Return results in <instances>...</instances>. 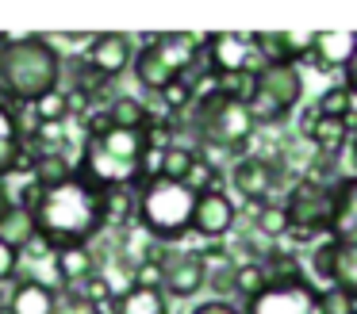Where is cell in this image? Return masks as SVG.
I'll return each mask as SVG.
<instances>
[{"label":"cell","instance_id":"6da1fadb","mask_svg":"<svg viewBox=\"0 0 357 314\" xmlns=\"http://www.w3.org/2000/svg\"><path fill=\"white\" fill-rule=\"evenodd\" d=\"M35 211V230L50 237L54 249H70V245H89L104 230V211H100V191L85 184L77 173L70 180L54 184V188L39 191L31 203Z\"/></svg>","mask_w":357,"mask_h":314},{"label":"cell","instance_id":"7a4b0ae2","mask_svg":"<svg viewBox=\"0 0 357 314\" xmlns=\"http://www.w3.org/2000/svg\"><path fill=\"white\" fill-rule=\"evenodd\" d=\"M146 130H96V134H85V142H81L77 176L93 184L96 191L135 188V184H146Z\"/></svg>","mask_w":357,"mask_h":314},{"label":"cell","instance_id":"3957f363","mask_svg":"<svg viewBox=\"0 0 357 314\" xmlns=\"http://www.w3.org/2000/svg\"><path fill=\"white\" fill-rule=\"evenodd\" d=\"M62 88V54L43 35L0 38V92L20 104H35Z\"/></svg>","mask_w":357,"mask_h":314},{"label":"cell","instance_id":"277c9868","mask_svg":"<svg viewBox=\"0 0 357 314\" xmlns=\"http://www.w3.org/2000/svg\"><path fill=\"white\" fill-rule=\"evenodd\" d=\"M188 119H192V134L200 138L204 146L227 150V153H238L257 130L254 115H250V104H238V100L223 96V92H215V88L200 92V96L192 100Z\"/></svg>","mask_w":357,"mask_h":314},{"label":"cell","instance_id":"5b68a950","mask_svg":"<svg viewBox=\"0 0 357 314\" xmlns=\"http://www.w3.org/2000/svg\"><path fill=\"white\" fill-rule=\"evenodd\" d=\"M196 191L177 180H146L139 191V226L158 242H181L192 230Z\"/></svg>","mask_w":357,"mask_h":314},{"label":"cell","instance_id":"8992f818","mask_svg":"<svg viewBox=\"0 0 357 314\" xmlns=\"http://www.w3.org/2000/svg\"><path fill=\"white\" fill-rule=\"evenodd\" d=\"M200 54H204V38L200 35H158L135 54L131 69H135V77H139L142 88L165 92L173 81L188 77V69L196 65Z\"/></svg>","mask_w":357,"mask_h":314},{"label":"cell","instance_id":"52a82bcc","mask_svg":"<svg viewBox=\"0 0 357 314\" xmlns=\"http://www.w3.org/2000/svg\"><path fill=\"white\" fill-rule=\"evenodd\" d=\"M300 92H303V77L296 65H265L257 73V92L250 100V115L254 123H280L296 104H300Z\"/></svg>","mask_w":357,"mask_h":314},{"label":"cell","instance_id":"ba28073f","mask_svg":"<svg viewBox=\"0 0 357 314\" xmlns=\"http://www.w3.org/2000/svg\"><path fill=\"white\" fill-rule=\"evenodd\" d=\"M288 222L300 237H315V234H331L334 222V184H315V180H300L284 199Z\"/></svg>","mask_w":357,"mask_h":314},{"label":"cell","instance_id":"9c48e42d","mask_svg":"<svg viewBox=\"0 0 357 314\" xmlns=\"http://www.w3.org/2000/svg\"><path fill=\"white\" fill-rule=\"evenodd\" d=\"M204 58L211 65V77L227 73H261L265 61L257 54L250 35H208L204 38Z\"/></svg>","mask_w":357,"mask_h":314},{"label":"cell","instance_id":"30bf717a","mask_svg":"<svg viewBox=\"0 0 357 314\" xmlns=\"http://www.w3.org/2000/svg\"><path fill=\"white\" fill-rule=\"evenodd\" d=\"M315 295L307 280L269 283L254 303H246V314H315Z\"/></svg>","mask_w":357,"mask_h":314},{"label":"cell","instance_id":"8fae6325","mask_svg":"<svg viewBox=\"0 0 357 314\" xmlns=\"http://www.w3.org/2000/svg\"><path fill=\"white\" fill-rule=\"evenodd\" d=\"M208 283L204 253H165L162 257V291L173 299H192Z\"/></svg>","mask_w":357,"mask_h":314},{"label":"cell","instance_id":"7c38bea8","mask_svg":"<svg viewBox=\"0 0 357 314\" xmlns=\"http://www.w3.org/2000/svg\"><path fill=\"white\" fill-rule=\"evenodd\" d=\"M131 61H135L131 38H127V35H116V31H108V35H96L93 42H89V50H85V65L93 69L100 81H116V77L123 73Z\"/></svg>","mask_w":357,"mask_h":314},{"label":"cell","instance_id":"4fadbf2b","mask_svg":"<svg viewBox=\"0 0 357 314\" xmlns=\"http://www.w3.org/2000/svg\"><path fill=\"white\" fill-rule=\"evenodd\" d=\"M265 65H296L315 46V31H261L250 35Z\"/></svg>","mask_w":357,"mask_h":314},{"label":"cell","instance_id":"5bb4252c","mask_svg":"<svg viewBox=\"0 0 357 314\" xmlns=\"http://www.w3.org/2000/svg\"><path fill=\"white\" fill-rule=\"evenodd\" d=\"M231 184L238 188L242 199L261 207V203H269V191L280 184V168L269 157H242L231 168Z\"/></svg>","mask_w":357,"mask_h":314},{"label":"cell","instance_id":"9a60e30c","mask_svg":"<svg viewBox=\"0 0 357 314\" xmlns=\"http://www.w3.org/2000/svg\"><path fill=\"white\" fill-rule=\"evenodd\" d=\"M234 219H238V211H234V199L227 196L223 188H211V191H200V196H196L192 230H196L200 237H223V234H231Z\"/></svg>","mask_w":357,"mask_h":314},{"label":"cell","instance_id":"2e32d148","mask_svg":"<svg viewBox=\"0 0 357 314\" xmlns=\"http://www.w3.org/2000/svg\"><path fill=\"white\" fill-rule=\"evenodd\" d=\"M357 54V31H315V46L307 58L315 69L331 73V69H346L349 58Z\"/></svg>","mask_w":357,"mask_h":314},{"label":"cell","instance_id":"e0dca14e","mask_svg":"<svg viewBox=\"0 0 357 314\" xmlns=\"http://www.w3.org/2000/svg\"><path fill=\"white\" fill-rule=\"evenodd\" d=\"M300 130H303V138L315 146V153H323V157L342 153V146L349 142V127H346V123H342V119H326V115H319L315 107L303 111Z\"/></svg>","mask_w":357,"mask_h":314},{"label":"cell","instance_id":"ac0fdd59","mask_svg":"<svg viewBox=\"0 0 357 314\" xmlns=\"http://www.w3.org/2000/svg\"><path fill=\"white\" fill-rule=\"evenodd\" d=\"M334 242H357V176H342L334 184V222L331 234Z\"/></svg>","mask_w":357,"mask_h":314},{"label":"cell","instance_id":"d6986e66","mask_svg":"<svg viewBox=\"0 0 357 314\" xmlns=\"http://www.w3.org/2000/svg\"><path fill=\"white\" fill-rule=\"evenodd\" d=\"M58 291L43 280H20L8 295V314H54Z\"/></svg>","mask_w":357,"mask_h":314},{"label":"cell","instance_id":"ffe728a7","mask_svg":"<svg viewBox=\"0 0 357 314\" xmlns=\"http://www.w3.org/2000/svg\"><path fill=\"white\" fill-rule=\"evenodd\" d=\"M54 268H58L66 288L77 291L96 276V257L89 245H70V249H54Z\"/></svg>","mask_w":357,"mask_h":314},{"label":"cell","instance_id":"44dd1931","mask_svg":"<svg viewBox=\"0 0 357 314\" xmlns=\"http://www.w3.org/2000/svg\"><path fill=\"white\" fill-rule=\"evenodd\" d=\"M20 153H24V130H20V119L12 111V104L0 92V180L12 173Z\"/></svg>","mask_w":357,"mask_h":314},{"label":"cell","instance_id":"7402d4cb","mask_svg":"<svg viewBox=\"0 0 357 314\" xmlns=\"http://www.w3.org/2000/svg\"><path fill=\"white\" fill-rule=\"evenodd\" d=\"M39 234L35 230V211L31 203H8V211L0 214V242L24 253V245Z\"/></svg>","mask_w":357,"mask_h":314},{"label":"cell","instance_id":"603a6c76","mask_svg":"<svg viewBox=\"0 0 357 314\" xmlns=\"http://www.w3.org/2000/svg\"><path fill=\"white\" fill-rule=\"evenodd\" d=\"M112 314H169L165 291H146V288H127L116 295Z\"/></svg>","mask_w":357,"mask_h":314},{"label":"cell","instance_id":"cb8c5ba5","mask_svg":"<svg viewBox=\"0 0 357 314\" xmlns=\"http://www.w3.org/2000/svg\"><path fill=\"white\" fill-rule=\"evenodd\" d=\"M31 176H35V188L47 191V188H54V184L70 180L73 165L62 150H35V173Z\"/></svg>","mask_w":357,"mask_h":314},{"label":"cell","instance_id":"d4e9b609","mask_svg":"<svg viewBox=\"0 0 357 314\" xmlns=\"http://www.w3.org/2000/svg\"><path fill=\"white\" fill-rule=\"evenodd\" d=\"M112 127L119 130H146L150 127V107L142 104L139 96H116L108 107H104Z\"/></svg>","mask_w":357,"mask_h":314},{"label":"cell","instance_id":"484cf974","mask_svg":"<svg viewBox=\"0 0 357 314\" xmlns=\"http://www.w3.org/2000/svg\"><path fill=\"white\" fill-rule=\"evenodd\" d=\"M100 211H104V226H127L131 219H139V196L131 188L100 191Z\"/></svg>","mask_w":357,"mask_h":314},{"label":"cell","instance_id":"4316f807","mask_svg":"<svg viewBox=\"0 0 357 314\" xmlns=\"http://www.w3.org/2000/svg\"><path fill=\"white\" fill-rule=\"evenodd\" d=\"M334 288L357 299V242H334Z\"/></svg>","mask_w":357,"mask_h":314},{"label":"cell","instance_id":"83f0119b","mask_svg":"<svg viewBox=\"0 0 357 314\" xmlns=\"http://www.w3.org/2000/svg\"><path fill=\"white\" fill-rule=\"evenodd\" d=\"M265 288H269V272H265L261 260H242V265H234V295L254 303Z\"/></svg>","mask_w":357,"mask_h":314},{"label":"cell","instance_id":"f1b7e54d","mask_svg":"<svg viewBox=\"0 0 357 314\" xmlns=\"http://www.w3.org/2000/svg\"><path fill=\"white\" fill-rule=\"evenodd\" d=\"M31 111H35V119H39V127H62V123L70 119V111H73L70 92H66V88L47 92L43 100H35V104H31Z\"/></svg>","mask_w":357,"mask_h":314},{"label":"cell","instance_id":"f546056e","mask_svg":"<svg viewBox=\"0 0 357 314\" xmlns=\"http://www.w3.org/2000/svg\"><path fill=\"white\" fill-rule=\"evenodd\" d=\"M196 157H200L196 150H188V146H173V142H169V146L162 150V168H158V176H162V180L185 184L188 173H192V165H196Z\"/></svg>","mask_w":357,"mask_h":314},{"label":"cell","instance_id":"4dcf8cb0","mask_svg":"<svg viewBox=\"0 0 357 314\" xmlns=\"http://www.w3.org/2000/svg\"><path fill=\"white\" fill-rule=\"evenodd\" d=\"M315 111L326 115V119H342L349 127V119H354V92H349L346 84H334V88H326L323 96L315 100Z\"/></svg>","mask_w":357,"mask_h":314},{"label":"cell","instance_id":"1f68e13d","mask_svg":"<svg viewBox=\"0 0 357 314\" xmlns=\"http://www.w3.org/2000/svg\"><path fill=\"white\" fill-rule=\"evenodd\" d=\"M254 226H257V234H265V237H284V234H292V222H288L284 203H261V207H257Z\"/></svg>","mask_w":357,"mask_h":314},{"label":"cell","instance_id":"d6a6232c","mask_svg":"<svg viewBox=\"0 0 357 314\" xmlns=\"http://www.w3.org/2000/svg\"><path fill=\"white\" fill-rule=\"evenodd\" d=\"M315 314H357V299L331 283L315 295Z\"/></svg>","mask_w":357,"mask_h":314},{"label":"cell","instance_id":"836d02e7","mask_svg":"<svg viewBox=\"0 0 357 314\" xmlns=\"http://www.w3.org/2000/svg\"><path fill=\"white\" fill-rule=\"evenodd\" d=\"M131 288L162 291V257H142L131 272Z\"/></svg>","mask_w":357,"mask_h":314},{"label":"cell","instance_id":"e575fe53","mask_svg":"<svg viewBox=\"0 0 357 314\" xmlns=\"http://www.w3.org/2000/svg\"><path fill=\"white\" fill-rule=\"evenodd\" d=\"M158 96H162V104L169 107V111H188V107H192V100H196V88H192V81H185V77H181V81H173L169 88L158 92Z\"/></svg>","mask_w":357,"mask_h":314},{"label":"cell","instance_id":"d590c367","mask_svg":"<svg viewBox=\"0 0 357 314\" xmlns=\"http://www.w3.org/2000/svg\"><path fill=\"white\" fill-rule=\"evenodd\" d=\"M315 272H319V280H326V288H331V280H334V237H326V242L315 245Z\"/></svg>","mask_w":357,"mask_h":314},{"label":"cell","instance_id":"8d00e7d4","mask_svg":"<svg viewBox=\"0 0 357 314\" xmlns=\"http://www.w3.org/2000/svg\"><path fill=\"white\" fill-rule=\"evenodd\" d=\"M54 314H104V306H96V303H89L85 295H66V299H58V311Z\"/></svg>","mask_w":357,"mask_h":314},{"label":"cell","instance_id":"74e56055","mask_svg":"<svg viewBox=\"0 0 357 314\" xmlns=\"http://www.w3.org/2000/svg\"><path fill=\"white\" fill-rule=\"evenodd\" d=\"M16 268H20V249H12V245L0 242V283L12 280V276H16Z\"/></svg>","mask_w":357,"mask_h":314},{"label":"cell","instance_id":"f35d334b","mask_svg":"<svg viewBox=\"0 0 357 314\" xmlns=\"http://www.w3.org/2000/svg\"><path fill=\"white\" fill-rule=\"evenodd\" d=\"M24 253H27V257H35V260H43V257H54V245H50V237L35 234L31 242L24 245ZM24 253H20V257H24Z\"/></svg>","mask_w":357,"mask_h":314},{"label":"cell","instance_id":"ab89813d","mask_svg":"<svg viewBox=\"0 0 357 314\" xmlns=\"http://www.w3.org/2000/svg\"><path fill=\"white\" fill-rule=\"evenodd\" d=\"M192 314H242V311H234L227 299H211V303H204V306H196Z\"/></svg>","mask_w":357,"mask_h":314},{"label":"cell","instance_id":"60d3db41","mask_svg":"<svg viewBox=\"0 0 357 314\" xmlns=\"http://www.w3.org/2000/svg\"><path fill=\"white\" fill-rule=\"evenodd\" d=\"M342 73H346V88H349V92H354V96H357V54H354V58H349V65L342 69Z\"/></svg>","mask_w":357,"mask_h":314},{"label":"cell","instance_id":"b9f144b4","mask_svg":"<svg viewBox=\"0 0 357 314\" xmlns=\"http://www.w3.org/2000/svg\"><path fill=\"white\" fill-rule=\"evenodd\" d=\"M8 203H12V199H8V191H4V184H0V214L8 211Z\"/></svg>","mask_w":357,"mask_h":314},{"label":"cell","instance_id":"7bdbcfd3","mask_svg":"<svg viewBox=\"0 0 357 314\" xmlns=\"http://www.w3.org/2000/svg\"><path fill=\"white\" fill-rule=\"evenodd\" d=\"M354 157H357V138H354Z\"/></svg>","mask_w":357,"mask_h":314}]
</instances>
